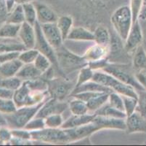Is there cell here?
I'll return each mask as SVG.
<instances>
[{
  "label": "cell",
  "instance_id": "6da1fadb",
  "mask_svg": "<svg viewBox=\"0 0 146 146\" xmlns=\"http://www.w3.org/2000/svg\"><path fill=\"white\" fill-rule=\"evenodd\" d=\"M55 53L60 76L67 77L68 75L88 65V62L83 56L72 53L63 45L58 49H55Z\"/></svg>",
  "mask_w": 146,
  "mask_h": 146
},
{
  "label": "cell",
  "instance_id": "7a4b0ae2",
  "mask_svg": "<svg viewBox=\"0 0 146 146\" xmlns=\"http://www.w3.org/2000/svg\"><path fill=\"white\" fill-rule=\"evenodd\" d=\"M111 23L117 36L124 42L133 24L129 5H123L116 7L111 15Z\"/></svg>",
  "mask_w": 146,
  "mask_h": 146
},
{
  "label": "cell",
  "instance_id": "3957f363",
  "mask_svg": "<svg viewBox=\"0 0 146 146\" xmlns=\"http://www.w3.org/2000/svg\"><path fill=\"white\" fill-rule=\"evenodd\" d=\"M48 92H42L32 88L26 81H23L21 86L15 91L13 100L18 108L32 106L40 104L49 98Z\"/></svg>",
  "mask_w": 146,
  "mask_h": 146
},
{
  "label": "cell",
  "instance_id": "277c9868",
  "mask_svg": "<svg viewBox=\"0 0 146 146\" xmlns=\"http://www.w3.org/2000/svg\"><path fill=\"white\" fill-rule=\"evenodd\" d=\"M92 80L108 87L113 92H116L122 96H129L138 98L137 91L134 87L122 83L104 70L95 71Z\"/></svg>",
  "mask_w": 146,
  "mask_h": 146
},
{
  "label": "cell",
  "instance_id": "5b68a950",
  "mask_svg": "<svg viewBox=\"0 0 146 146\" xmlns=\"http://www.w3.org/2000/svg\"><path fill=\"white\" fill-rule=\"evenodd\" d=\"M58 1L67 2L72 6L79 7V10L92 13L107 11L113 8L115 10L116 7L121 5H127L126 3L129 2V0H58Z\"/></svg>",
  "mask_w": 146,
  "mask_h": 146
},
{
  "label": "cell",
  "instance_id": "8992f818",
  "mask_svg": "<svg viewBox=\"0 0 146 146\" xmlns=\"http://www.w3.org/2000/svg\"><path fill=\"white\" fill-rule=\"evenodd\" d=\"M43 103L44 102L32 106L21 107L11 114L4 115L7 126L11 129L25 128L26 124L35 117Z\"/></svg>",
  "mask_w": 146,
  "mask_h": 146
},
{
  "label": "cell",
  "instance_id": "52a82bcc",
  "mask_svg": "<svg viewBox=\"0 0 146 146\" xmlns=\"http://www.w3.org/2000/svg\"><path fill=\"white\" fill-rule=\"evenodd\" d=\"M103 70L111 74L122 83L132 85L137 92L144 90L143 87L136 79L133 67H129L128 64L110 62Z\"/></svg>",
  "mask_w": 146,
  "mask_h": 146
},
{
  "label": "cell",
  "instance_id": "ba28073f",
  "mask_svg": "<svg viewBox=\"0 0 146 146\" xmlns=\"http://www.w3.org/2000/svg\"><path fill=\"white\" fill-rule=\"evenodd\" d=\"M31 140L35 143L50 144H68V137L65 129L62 128H45L41 130L31 132Z\"/></svg>",
  "mask_w": 146,
  "mask_h": 146
},
{
  "label": "cell",
  "instance_id": "9c48e42d",
  "mask_svg": "<svg viewBox=\"0 0 146 146\" xmlns=\"http://www.w3.org/2000/svg\"><path fill=\"white\" fill-rule=\"evenodd\" d=\"M47 82L50 97L62 101H64L68 96H71L76 85V83L63 76L54 77L47 80Z\"/></svg>",
  "mask_w": 146,
  "mask_h": 146
},
{
  "label": "cell",
  "instance_id": "30bf717a",
  "mask_svg": "<svg viewBox=\"0 0 146 146\" xmlns=\"http://www.w3.org/2000/svg\"><path fill=\"white\" fill-rule=\"evenodd\" d=\"M34 27H35L36 34V44L34 48H36L40 53L44 55L45 56H47V58L50 60L52 64V66L55 67V69L59 72V68H58V63L55 50L48 43V42L44 37L43 34H42V28H41V24L39 23L36 22L34 25Z\"/></svg>",
  "mask_w": 146,
  "mask_h": 146
},
{
  "label": "cell",
  "instance_id": "8fae6325",
  "mask_svg": "<svg viewBox=\"0 0 146 146\" xmlns=\"http://www.w3.org/2000/svg\"><path fill=\"white\" fill-rule=\"evenodd\" d=\"M143 42V32L140 20L138 19L133 23L127 36L124 41V50L127 54H133L135 50Z\"/></svg>",
  "mask_w": 146,
  "mask_h": 146
},
{
  "label": "cell",
  "instance_id": "7c38bea8",
  "mask_svg": "<svg viewBox=\"0 0 146 146\" xmlns=\"http://www.w3.org/2000/svg\"><path fill=\"white\" fill-rule=\"evenodd\" d=\"M68 108V102L57 100L52 97H49L44 102L42 107L37 112L36 117L45 118L52 114H62Z\"/></svg>",
  "mask_w": 146,
  "mask_h": 146
},
{
  "label": "cell",
  "instance_id": "4fadbf2b",
  "mask_svg": "<svg viewBox=\"0 0 146 146\" xmlns=\"http://www.w3.org/2000/svg\"><path fill=\"white\" fill-rule=\"evenodd\" d=\"M69 140V143H75L76 142L90 137L92 134L98 132V127L92 122L86 125L80 126L74 128L65 129Z\"/></svg>",
  "mask_w": 146,
  "mask_h": 146
},
{
  "label": "cell",
  "instance_id": "5bb4252c",
  "mask_svg": "<svg viewBox=\"0 0 146 146\" xmlns=\"http://www.w3.org/2000/svg\"><path fill=\"white\" fill-rule=\"evenodd\" d=\"M100 130L103 129H114V130L126 131V119L106 117L95 115L92 121Z\"/></svg>",
  "mask_w": 146,
  "mask_h": 146
},
{
  "label": "cell",
  "instance_id": "9a60e30c",
  "mask_svg": "<svg viewBox=\"0 0 146 146\" xmlns=\"http://www.w3.org/2000/svg\"><path fill=\"white\" fill-rule=\"evenodd\" d=\"M41 28L44 38L55 50L63 45L64 40L56 23L42 24Z\"/></svg>",
  "mask_w": 146,
  "mask_h": 146
},
{
  "label": "cell",
  "instance_id": "2e32d148",
  "mask_svg": "<svg viewBox=\"0 0 146 146\" xmlns=\"http://www.w3.org/2000/svg\"><path fill=\"white\" fill-rule=\"evenodd\" d=\"M36 10L37 22L42 25L50 23H56L58 19V14L47 3L36 0L34 2Z\"/></svg>",
  "mask_w": 146,
  "mask_h": 146
},
{
  "label": "cell",
  "instance_id": "e0dca14e",
  "mask_svg": "<svg viewBox=\"0 0 146 146\" xmlns=\"http://www.w3.org/2000/svg\"><path fill=\"white\" fill-rule=\"evenodd\" d=\"M126 131L128 134L146 133V119L140 112L135 111L126 118Z\"/></svg>",
  "mask_w": 146,
  "mask_h": 146
},
{
  "label": "cell",
  "instance_id": "ac0fdd59",
  "mask_svg": "<svg viewBox=\"0 0 146 146\" xmlns=\"http://www.w3.org/2000/svg\"><path fill=\"white\" fill-rule=\"evenodd\" d=\"M18 38L23 44L26 49L34 48L36 44V34L34 26L25 21L21 25Z\"/></svg>",
  "mask_w": 146,
  "mask_h": 146
},
{
  "label": "cell",
  "instance_id": "d6986e66",
  "mask_svg": "<svg viewBox=\"0 0 146 146\" xmlns=\"http://www.w3.org/2000/svg\"><path fill=\"white\" fill-rule=\"evenodd\" d=\"M110 53V46L95 43L89 47L84 53L83 57L87 62L108 59Z\"/></svg>",
  "mask_w": 146,
  "mask_h": 146
},
{
  "label": "cell",
  "instance_id": "ffe728a7",
  "mask_svg": "<svg viewBox=\"0 0 146 146\" xmlns=\"http://www.w3.org/2000/svg\"><path fill=\"white\" fill-rule=\"evenodd\" d=\"M95 113H86L83 115H72L68 119H66L63 123L61 128L63 129L74 128L80 126L86 125L91 123L95 118Z\"/></svg>",
  "mask_w": 146,
  "mask_h": 146
},
{
  "label": "cell",
  "instance_id": "44dd1931",
  "mask_svg": "<svg viewBox=\"0 0 146 146\" xmlns=\"http://www.w3.org/2000/svg\"><path fill=\"white\" fill-rule=\"evenodd\" d=\"M67 40L94 42V34L83 26H74L68 36Z\"/></svg>",
  "mask_w": 146,
  "mask_h": 146
},
{
  "label": "cell",
  "instance_id": "7402d4cb",
  "mask_svg": "<svg viewBox=\"0 0 146 146\" xmlns=\"http://www.w3.org/2000/svg\"><path fill=\"white\" fill-rule=\"evenodd\" d=\"M23 65V64L19 59L2 63L0 65V77H10L16 76Z\"/></svg>",
  "mask_w": 146,
  "mask_h": 146
},
{
  "label": "cell",
  "instance_id": "603a6c76",
  "mask_svg": "<svg viewBox=\"0 0 146 146\" xmlns=\"http://www.w3.org/2000/svg\"><path fill=\"white\" fill-rule=\"evenodd\" d=\"M26 49V47L18 38H0V53L13 51L21 52Z\"/></svg>",
  "mask_w": 146,
  "mask_h": 146
},
{
  "label": "cell",
  "instance_id": "cb8c5ba5",
  "mask_svg": "<svg viewBox=\"0 0 146 146\" xmlns=\"http://www.w3.org/2000/svg\"><path fill=\"white\" fill-rule=\"evenodd\" d=\"M16 76L23 81H28L40 77L42 74L35 67L34 64H27L23 65Z\"/></svg>",
  "mask_w": 146,
  "mask_h": 146
},
{
  "label": "cell",
  "instance_id": "d4e9b609",
  "mask_svg": "<svg viewBox=\"0 0 146 146\" xmlns=\"http://www.w3.org/2000/svg\"><path fill=\"white\" fill-rule=\"evenodd\" d=\"M56 24L65 42L67 40L69 33L74 27V18L69 15H63L58 17Z\"/></svg>",
  "mask_w": 146,
  "mask_h": 146
},
{
  "label": "cell",
  "instance_id": "484cf974",
  "mask_svg": "<svg viewBox=\"0 0 146 146\" xmlns=\"http://www.w3.org/2000/svg\"><path fill=\"white\" fill-rule=\"evenodd\" d=\"M106 92V93H111L113 92L112 91L105 85H101L95 82L94 80H90L89 82L74 88L71 95L74 94L76 93H79V92Z\"/></svg>",
  "mask_w": 146,
  "mask_h": 146
},
{
  "label": "cell",
  "instance_id": "4316f807",
  "mask_svg": "<svg viewBox=\"0 0 146 146\" xmlns=\"http://www.w3.org/2000/svg\"><path fill=\"white\" fill-rule=\"evenodd\" d=\"M93 34L94 42L105 46H110L111 42V36L107 28L100 25L97 26Z\"/></svg>",
  "mask_w": 146,
  "mask_h": 146
},
{
  "label": "cell",
  "instance_id": "83f0119b",
  "mask_svg": "<svg viewBox=\"0 0 146 146\" xmlns=\"http://www.w3.org/2000/svg\"><path fill=\"white\" fill-rule=\"evenodd\" d=\"M132 67L135 72L146 68V50L142 45L133 53Z\"/></svg>",
  "mask_w": 146,
  "mask_h": 146
},
{
  "label": "cell",
  "instance_id": "f1b7e54d",
  "mask_svg": "<svg viewBox=\"0 0 146 146\" xmlns=\"http://www.w3.org/2000/svg\"><path fill=\"white\" fill-rule=\"evenodd\" d=\"M109 94L110 93L103 92V93H100V94H98V96H95L92 100L87 102L86 103H87V108H88L89 112L95 113L100 108H101L104 104H106L108 102V100Z\"/></svg>",
  "mask_w": 146,
  "mask_h": 146
},
{
  "label": "cell",
  "instance_id": "f546056e",
  "mask_svg": "<svg viewBox=\"0 0 146 146\" xmlns=\"http://www.w3.org/2000/svg\"><path fill=\"white\" fill-rule=\"evenodd\" d=\"M21 25L5 22L0 26V38H18Z\"/></svg>",
  "mask_w": 146,
  "mask_h": 146
},
{
  "label": "cell",
  "instance_id": "4dcf8cb0",
  "mask_svg": "<svg viewBox=\"0 0 146 146\" xmlns=\"http://www.w3.org/2000/svg\"><path fill=\"white\" fill-rule=\"evenodd\" d=\"M95 114L98 115V116L116 118L126 119V118H127V115H126L125 112L113 108L111 105H110L108 102L106 104H104L101 108H100L97 112H95Z\"/></svg>",
  "mask_w": 146,
  "mask_h": 146
},
{
  "label": "cell",
  "instance_id": "1f68e13d",
  "mask_svg": "<svg viewBox=\"0 0 146 146\" xmlns=\"http://www.w3.org/2000/svg\"><path fill=\"white\" fill-rule=\"evenodd\" d=\"M25 21H26V20H25L24 12H23V8L22 5H17L8 13L5 22L21 25Z\"/></svg>",
  "mask_w": 146,
  "mask_h": 146
},
{
  "label": "cell",
  "instance_id": "d6a6232c",
  "mask_svg": "<svg viewBox=\"0 0 146 146\" xmlns=\"http://www.w3.org/2000/svg\"><path fill=\"white\" fill-rule=\"evenodd\" d=\"M73 99L68 102V109L72 115H83L88 113L87 103L78 98L72 96Z\"/></svg>",
  "mask_w": 146,
  "mask_h": 146
},
{
  "label": "cell",
  "instance_id": "836d02e7",
  "mask_svg": "<svg viewBox=\"0 0 146 146\" xmlns=\"http://www.w3.org/2000/svg\"><path fill=\"white\" fill-rule=\"evenodd\" d=\"M94 73H95V71L91 69L88 65L84 67L82 69H79L77 79H76V81L75 88L89 82L90 80H92Z\"/></svg>",
  "mask_w": 146,
  "mask_h": 146
},
{
  "label": "cell",
  "instance_id": "e575fe53",
  "mask_svg": "<svg viewBox=\"0 0 146 146\" xmlns=\"http://www.w3.org/2000/svg\"><path fill=\"white\" fill-rule=\"evenodd\" d=\"M22 6L23 8L26 22L32 25V26H34L36 23L37 22V16L36 10L34 2L25 3L22 5Z\"/></svg>",
  "mask_w": 146,
  "mask_h": 146
},
{
  "label": "cell",
  "instance_id": "d590c367",
  "mask_svg": "<svg viewBox=\"0 0 146 146\" xmlns=\"http://www.w3.org/2000/svg\"><path fill=\"white\" fill-rule=\"evenodd\" d=\"M34 65L40 72L42 75L44 72H47L50 68L52 67V64L47 56H45L44 55L39 53L36 60L34 61Z\"/></svg>",
  "mask_w": 146,
  "mask_h": 146
},
{
  "label": "cell",
  "instance_id": "8d00e7d4",
  "mask_svg": "<svg viewBox=\"0 0 146 146\" xmlns=\"http://www.w3.org/2000/svg\"><path fill=\"white\" fill-rule=\"evenodd\" d=\"M23 82L17 76L10 77H0V85L12 91L17 90Z\"/></svg>",
  "mask_w": 146,
  "mask_h": 146
},
{
  "label": "cell",
  "instance_id": "74e56055",
  "mask_svg": "<svg viewBox=\"0 0 146 146\" xmlns=\"http://www.w3.org/2000/svg\"><path fill=\"white\" fill-rule=\"evenodd\" d=\"M39 53V52L36 48L26 49L20 53L18 59L23 64H34V61L36 60Z\"/></svg>",
  "mask_w": 146,
  "mask_h": 146
},
{
  "label": "cell",
  "instance_id": "f35d334b",
  "mask_svg": "<svg viewBox=\"0 0 146 146\" xmlns=\"http://www.w3.org/2000/svg\"><path fill=\"white\" fill-rule=\"evenodd\" d=\"M45 127L58 129L61 128L65 120L62 114H52L44 118Z\"/></svg>",
  "mask_w": 146,
  "mask_h": 146
},
{
  "label": "cell",
  "instance_id": "ab89813d",
  "mask_svg": "<svg viewBox=\"0 0 146 146\" xmlns=\"http://www.w3.org/2000/svg\"><path fill=\"white\" fill-rule=\"evenodd\" d=\"M18 109L13 99H0V113L9 115Z\"/></svg>",
  "mask_w": 146,
  "mask_h": 146
},
{
  "label": "cell",
  "instance_id": "60d3db41",
  "mask_svg": "<svg viewBox=\"0 0 146 146\" xmlns=\"http://www.w3.org/2000/svg\"><path fill=\"white\" fill-rule=\"evenodd\" d=\"M122 97L124 101V112L127 117L136 111L137 107V98L129 96H122Z\"/></svg>",
  "mask_w": 146,
  "mask_h": 146
},
{
  "label": "cell",
  "instance_id": "b9f144b4",
  "mask_svg": "<svg viewBox=\"0 0 146 146\" xmlns=\"http://www.w3.org/2000/svg\"><path fill=\"white\" fill-rule=\"evenodd\" d=\"M108 103L113 108L124 112L123 97L119 94L116 93V92H111L108 96Z\"/></svg>",
  "mask_w": 146,
  "mask_h": 146
},
{
  "label": "cell",
  "instance_id": "7bdbcfd3",
  "mask_svg": "<svg viewBox=\"0 0 146 146\" xmlns=\"http://www.w3.org/2000/svg\"><path fill=\"white\" fill-rule=\"evenodd\" d=\"M45 128V121L44 118L40 117H34L26 124L24 129L30 132L34 131L41 130L42 129Z\"/></svg>",
  "mask_w": 146,
  "mask_h": 146
},
{
  "label": "cell",
  "instance_id": "ee69618b",
  "mask_svg": "<svg viewBox=\"0 0 146 146\" xmlns=\"http://www.w3.org/2000/svg\"><path fill=\"white\" fill-rule=\"evenodd\" d=\"M143 4L144 0H129V5L131 8L133 17V23L138 20L139 15L143 7Z\"/></svg>",
  "mask_w": 146,
  "mask_h": 146
},
{
  "label": "cell",
  "instance_id": "f6af8a7d",
  "mask_svg": "<svg viewBox=\"0 0 146 146\" xmlns=\"http://www.w3.org/2000/svg\"><path fill=\"white\" fill-rule=\"evenodd\" d=\"M137 107L136 110L139 112L143 116L146 118V90H141L137 92Z\"/></svg>",
  "mask_w": 146,
  "mask_h": 146
},
{
  "label": "cell",
  "instance_id": "bcb514c9",
  "mask_svg": "<svg viewBox=\"0 0 146 146\" xmlns=\"http://www.w3.org/2000/svg\"><path fill=\"white\" fill-rule=\"evenodd\" d=\"M12 135L14 137L23 139L26 140H31V133L30 131L27 130L26 129H11Z\"/></svg>",
  "mask_w": 146,
  "mask_h": 146
},
{
  "label": "cell",
  "instance_id": "7dc6e473",
  "mask_svg": "<svg viewBox=\"0 0 146 146\" xmlns=\"http://www.w3.org/2000/svg\"><path fill=\"white\" fill-rule=\"evenodd\" d=\"M12 137L11 129L8 126H5L0 127V145L10 143Z\"/></svg>",
  "mask_w": 146,
  "mask_h": 146
},
{
  "label": "cell",
  "instance_id": "c3c4849f",
  "mask_svg": "<svg viewBox=\"0 0 146 146\" xmlns=\"http://www.w3.org/2000/svg\"><path fill=\"white\" fill-rule=\"evenodd\" d=\"M110 62L108 61V59H104L98 60V61L88 62V66L91 69H93L94 71L103 70L106 67H107V65Z\"/></svg>",
  "mask_w": 146,
  "mask_h": 146
},
{
  "label": "cell",
  "instance_id": "681fc988",
  "mask_svg": "<svg viewBox=\"0 0 146 146\" xmlns=\"http://www.w3.org/2000/svg\"><path fill=\"white\" fill-rule=\"evenodd\" d=\"M21 52L13 51V52H7V53H0V62L1 64L7 61H12V60L18 59Z\"/></svg>",
  "mask_w": 146,
  "mask_h": 146
},
{
  "label": "cell",
  "instance_id": "f907efd6",
  "mask_svg": "<svg viewBox=\"0 0 146 146\" xmlns=\"http://www.w3.org/2000/svg\"><path fill=\"white\" fill-rule=\"evenodd\" d=\"M135 77L139 83L146 90V68L135 72Z\"/></svg>",
  "mask_w": 146,
  "mask_h": 146
},
{
  "label": "cell",
  "instance_id": "816d5d0a",
  "mask_svg": "<svg viewBox=\"0 0 146 146\" xmlns=\"http://www.w3.org/2000/svg\"><path fill=\"white\" fill-rule=\"evenodd\" d=\"M14 91L0 85V99H13L14 95Z\"/></svg>",
  "mask_w": 146,
  "mask_h": 146
},
{
  "label": "cell",
  "instance_id": "f5cc1de1",
  "mask_svg": "<svg viewBox=\"0 0 146 146\" xmlns=\"http://www.w3.org/2000/svg\"><path fill=\"white\" fill-rule=\"evenodd\" d=\"M8 15V12L7 10V6L5 0H0V20L3 19L6 21L7 16Z\"/></svg>",
  "mask_w": 146,
  "mask_h": 146
},
{
  "label": "cell",
  "instance_id": "db71d44e",
  "mask_svg": "<svg viewBox=\"0 0 146 146\" xmlns=\"http://www.w3.org/2000/svg\"><path fill=\"white\" fill-rule=\"evenodd\" d=\"M8 13L13 10L15 5H17V0H5Z\"/></svg>",
  "mask_w": 146,
  "mask_h": 146
},
{
  "label": "cell",
  "instance_id": "11a10c76",
  "mask_svg": "<svg viewBox=\"0 0 146 146\" xmlns=\"http://www.w3.org/2000/svg\"><path fill=\"white\" fill-rule=\"evenodd\" d=\"M139 20H146V5H143L140 11V15H139Z\"/></svg>",
  "mask_w": 146,
  "mask_h": 146
},
{
  "label": "cell",
  "instance_id": "9f6ffc18",
  "mask_svg": "<svg viewBox=\"0 0 146 146\" xmlns=\"http://www.w3.org/2000/svg\"><path fill=\"white\" fill-rule=\"evenodd\" d=\"M140 21H141L142 23H143V24L145 25L146 26V20H140ZM142 29H143V42H144V48L145 50H146V29H144L143 27H142Z\"/></svg>",
  "mask_w": 146,
  "mask_h": 146
},
{
  "label": "cell",
  "instance_id": "6f0895ef",
  "mask_svg": "<svg viewBox=\"0 0 146 146\" xmlns=\"http://www.w3.org/2000/svg\"><path fill=\"white\" fill-rule=\"evenodd\" d=\"M5 126H7L6 119H5L4 115H2L0 113V127Z\"/></svg>",
  "mask_w": 146,
  "mask_h": 146
},
{
  "label": "cell",
  "instance_id": "680465c9",
  "mask_svg": "<svg viewBox=\"0 0 146 146\" xmlns=\"http://www.w3.org/2000/svg\"><path fill=\"white\" fill-rule=\"evenodd\" d=\"M143 5H146V0H144V4Z\"/></svg>",
  "mask_w": 146,
  "mask_h": 146
},
{
  "label": "cell",
  "instance_id": "91938a15",
  "mask_svg": "<svg viewBox=\"0 0 146 146\" xmlns=\"http://www.w3.org/2000/svg\"><path fill=\"white\" fill-rule=\"evenodd\" d=\"M0 65H1V62H0Z\"/></svg>",
  "mask_w": 146,
  "mask_h": 146
}]
</instances>
